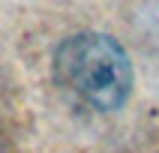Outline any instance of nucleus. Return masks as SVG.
I'll return each instance as SVG.
<instances>
[{"instance_id": "obj_1", "label": "nucleus", "mask_w": 159, "mask_h": 153, "mask_svg": "<svg viewBox=\"0 0 159 153\" xmlns=\"http://www.w3.org/2000/svg\"><path fill=\"white\" fill-rule=\"evenodd\" d=\"M57 78L96 111H114L132 90V63L105 33H78L63 39L54 54Z\"/></svg>"}]
</instances>
